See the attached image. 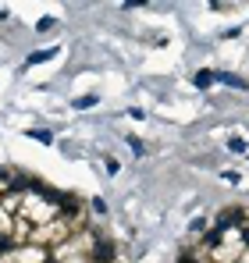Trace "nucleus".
Wrapping results in <instances>:
<instances>
[{
    "mask_svg": "<svg viewBox=\"0 0 249 263\" xmlns=\"http://www.w3.org/2000/svg\"><path fill=\"white\" fill-rule=\"evenodd\" d=\"M93 260L96 263H114V246L107 238H96L93 242Z\"/></svg>",
    "mask_w": 249,
    "mask_h": 263,
    "instance_id": "1",
    "label": "nucleus"
},
{
    "mask_svg": "<svg viewBox=\"0 0 249 263\" xmlns=\"http://www.w3.org/2000/svg\"><path fill=\"white\" fill-rule=\"evenodd\" d=\"M214 82H217V71H196V85L199 89H210Z\"/></svg>",
    "mask_w": 249,
    "mask_h": 263,
    "instance_id": "2",
    "label": "nucleus"
},
{
    "mask_svg": "<svg viewBox=\"0 0 249 263\" xmlns=\"http://www.w3.org/2000/svg\"><path fill=\"white\" fill-rule=\"evenodd\" d=\"M54 54H57V50H36V54H29V61H25V64H29V68H32V64H43V61H50Z\"/></svg>",
    "mask_w": 249,
    "mask_h": 263,
    "instance_id": "3",
    "label": "nucleus"
},
{
    "mask_svg": "<svg viewBox=\"0 0 249 263\" xmlns=\"http://www.w3.org/2000/svg\"><path fill=\"white\" fill-rule=\"evenodd\" d=\"M29 139H36V142H43V146H50V142H54V135H50L47 128H32V132H29Z\"/></svg>",
    "mask_w": 249,
    "mask_h": 263,
    "instance_id": "4",
    "label": "nucleus"
},
{
    "mask_svg": "<svg viewBox=\"0 0 249 263\" xmlns=\"http://www.w3.org/2000/svg\"><path fill=\"white\" fill-rule=\"evenodd\" d=\"M128 146H132V153H135V157H143V153H146V146H143V139H139V135H128Z\"/></svg>",
    "mask_w": 249,
    "mask_h": 263,
    "instance_id": "5",
    "label": "nucleus"
},
{
    "mask_svg": "<svg viewBox=\"0 0 249 263\" xmlns=\"http://www.w3.org/2000/svg\"><path fill=\"white\" fill-rule=\"evenodd\" d=\"M93 103H96V96H79L72 107H75V111H85V107H93Z\"/></svg>",
    "mask_w": 249,
    "mask_h": 263,
    "instance_id": "6",
    "label": "nucleus"
},
{
    "mask_svg": "<svg viewBox=\"0 0 249 263\" xmlns=\"http://www.w3.org/2000/svg\"><path fill=\"white\" fill-rule=\"evenodd\" d=\"M228 149H232V153H246V139H232Z\"/></svg>",
    "mask_w": 249,
    "mask_h": 263,
    "instance_id": "7",
    "label": "nucleus"
},
{
    "mask_svg": "<svg viewBox=\"0 0 249 263\" xmlns=\"http://www.w3.org/2000/svg\"><path fill=\"white\" fill-rule=\"evenodd\" d=\"M199 260V256H196V253H192V249H185V253H182V256H178V263H196Z\"/></svg>",
    "mask_w": 249,
    "mask_h": 263,
    "instance_id": "8",
    "label": "nucleus"
},
{
    "mask_svg": "<svg viewBox=\"0 0 249 263\" xmlns=\"http://www.w3.org/2000/svg\"><path fill=\"white\" fill-rule=\"evenodd\" d=\"M36 29H39V32H50V29H54V18H39V25H36Z\"/></svg>",
    "mask_w": 249,
    "mask_h": 263,
    "instance_id": "9",
    "label": "nucleus"
},
{
    "mask_svg": "<svg viewBox=\"0 0 249 263\" xmlns=\"http://www.w3.org/2000/svg\"><path fill=\"white\" fill-rule=\"evenodd\" d=\"M107 171H110V174H118V171H121V164H118L114 157H107Z\"/></svg>",
    "mask_w": 249,
    "mask_h": 263,
    "instance_id": "10",
    "label": "nucleus"
}]
</instances>
